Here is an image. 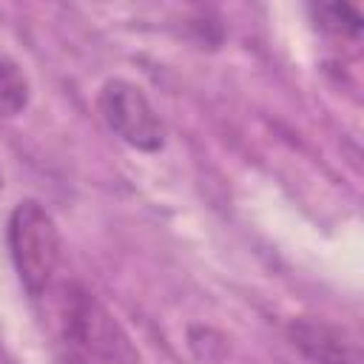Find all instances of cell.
I'll return each mask as SVG.
<instances>
[{
  "mask_svg": "<svg viewBox=\"0 0 364 364\" xmlns=\"http://www.w3.org/2000/svg\"><path fill=\"white\" fill-rule=\"evenodd\" d=\"M9 253L20 284L31 299H40L60 264V230L51 213L37 199H23L9 216Z\"/></svg>",
  "mask_w": 364,
  "mask_h": 364,
  "instance_id": "6da1fadb",
  "label": "cell"
},
{
  "mask_svg": "<svg viewBox=\"0 0 364 364\" xmlns=\"http://www.w3.org/2000/svg\"><path fill=\"white\" fill-rule=\"evenodd\" d=\"M63 330L65 341L74 353H80L82 361L94 358L100 364H139L134 347L108 316V310L77 284L68 287L63 301Z\"/></svg>",
  "mask_w": 364,
  "mask_h": 364,
  "instance_id": "7a4b0ae2",
  "label": "cell"
},
{
  "mask_svg": "<svg viewBox=\"0 0 364 364\" xmlns=\"http://www.w3.org/2000/svg\"><path fill=\"white\" fill-rule=\"evenodd\" d=\"M97 111L102 122L136 151H159L165 142V128L145 97V91L128 80H108L100 88Z\"/></svg>",
  "mask_w": 364,
  "mask_h": 364,
  "instance_id": "3957f363",
  "label": "cell"
},
{
  "mask_svg": "<svg viewBox=\"0 0 364 364\" xmlns=\"http://www.w3.org/2000/svg\"><path fill=\"white\" fill-rule=\"evenodd\" d=\"M293 347L310 364H361L358 347L333 324L321 318H296L287 327Z\"/></svg>",
  "mask_w": 364,
  "mask_h": 364,
  "instance_id": "277c9868",
  "label": "cell"
},
{
  "mask_svg": "<svg viewBox=\"0 0 364 364\" xmlns=\"http://www.w3.org/2000/svg\"><path fill=\"white\" fill-rule=\"evenodd\" d=\"M28 77L23 68L0 51V114L14 117L28 105Z\"/></svg>",
  "mask_w": 364,
  "mask_h": 364,
  "instance_id": "5b68a950",
  "label": "cell"
},
{
  "mask_svg": "<svg viewBox=\"0 0 364 364\" xmlns=\"http://www.w3.org/2000/svg\"><path fill=\"white\" fill-rule=\"evenodd\" d=\"M310 11H313V17H316L324 28H330V31H336V34H350V37H355V34L361 31V26H364V17H361L358 9L350 6V3H318V6H313Z\"/></svg>",
  "mask_w": 364,
  "mask_h": 364,
  "instance_id": "8992f818",
  "label": "cell"
}]
</instances>
